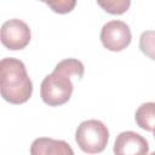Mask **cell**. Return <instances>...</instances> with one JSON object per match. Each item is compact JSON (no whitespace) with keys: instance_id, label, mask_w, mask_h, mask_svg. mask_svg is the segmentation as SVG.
<instances>
[{"instance_id":"cell-1","label":"cell","mask_w":155,"mask_h":155,"mask_svg":"<svg viewBox=\"0 0 155 155\" xmlns=\"http://www.w3.org/2000/svg\"><path fill=\"white\" fill-rule=\"evenodd\" d=\"M85 67L81 61L76 58H67L61 61L53 71L46 75L40 86V96L44 103L50 107H58L65 104L73 93V82L70 76L81 79Z\"/></svg>"},{"instance_id":"cell-2","label":"cell","mask_w":155,"mask_h":155,"mask_svg":"<svg viewBox=\"0 0 155 155\" xmlns=\"http://www.w3.org/2000/svg\"><path fill=\"white\" fill-rule=\"evenodd\" d=\"M1 97L11 104L25 103L33 93V82L22 61L5 57L0 62Z\"/></svg>"},{"instance_id":"cell-3","label":"cell","mask_w":155,"mask_h":155,"mask_svg":"<svg viewBox=\"0 0 155 155\" xmlns=\"http://www.w3.org/2000/svg\"><path fill=\"white\" fill-rule=\"evenodd\" d=\"M109 140V130L99 120L90 119L82 121L75 131V142L87 154L102 153Z\"/></svg>"},{"instance_id":"cell-4","label":"cell","mask_w":155,"mask_h":155,"mask_svg":"<svg viewBox=\"0 0 155 155\" xmlns=\"http://www.w3.org/2000/svg\"><path fill=\"white\" fill-rule=\"evenodd\" d=\"M102 45L113 52H120L125 50L132 40L130 25L120 19H113L107 22L101 29Z\"/></svg>"},{"instance_id":"cell-5","label":"cell","mask_w":155,"mask_h":155,"mask_svg":"<svg viewBox=\"0 0 155 155\" xmlns=\"http://www.w3.org/2000/svg\"><path fill=\"white\" fill-rule=\"evenodd\" d=\"M1 42L2 45L11 50H23L30 42L31 31L29 25L18 18H12L2 23L1 25Z\"/></svg>"},{"instance_id":"cell-6","label":"cell","mask_w":155,"mask_h":155,"mask_svg":"<svg viewBox=\"0 0 155 155\" xmlns=\"http://www.w3.org/2000/svg\"><path fill=\"white\" fill-rule=\"evenodd\" d=\"M114 155H148V140L133 131H124L116 136L113 147Z\"/></svg>"},{"instance_id":"cell-7","label":"cell","mask_w":155,"mask_h":155,"mask_svg":"<svg viewBox=\"0 0 155 155\" xmlns=\"http://www.w3.org/2000/svg\"><path fill=\"white\" fill-rule=\"evenodd\" d=\"M30 155H74V150L65 140L39 137L30 145Z\"/></svg>"},{"instance_id":"cell-8","label":"cell","mask_w":155,"mask_h":155,"mask_svg":"<svg viewBox=\"0 0 155 155\" xmlns=\"http://www.w3.org/2000/svg\"><path fill=\"white\" fill-rule=\"evenodd\" d=\"M136 124L145 131H154L155 128V102L142 103L134 114Z\"/></svg>"},{"instance_id":"cell-9","label":"cell","mask_w":155,"mask_h":155,"mask_svg":"<svg viewBox=\"0 0 155 155\" xmlns=\"http://www.w3.org/2000/svg\"><path fill=\"white\" fill-rule=\"evenodd\" d=\"M139 48L147 57L155 61V30H145L140 34Z\"/></svg>"},{"instance_id":"cell-10","label":"cell","mask_w":155,"mask_h":155,"mask_svg":"<svg viewBox=\"0 0 155 155\" xmlns=\"http://www.w3.org/2000/svg\"><path fill=\"white\" fill-rule=\"evenodd\" d=\"M97 4L105 12L111 13V15H122L131 6L130 0H105V1L99 0V1H97Z\"/></svg>"},{"instance_id":"cell-11","label":"cell","mask_w":155,"mask_h":155,"mask_svg":"<svg viewBox=\"0 0 155 155\" xmlns=\"http://www.w3.org/2000/svg\"><path fill=\"white\" fill-rule=\"evenodd\" d=\"M46 5L57 13H68L75 7L76 1L75 0H56V1H46Z\"/></svg>"},{"instance_id":"cell-12","label":"cell","mask_w":155,"mask_h":155,"mask_svg":"<svg viewBox=\"0 0 155 155\" xmlns=\"http://www.w3.org/2000/svg\"><path fill=\"white\" fill-rule=\"evenodd\" d=\"M149 155H155V151H153L151 154H149Z\"/></svg>"},{"instance_id":"cell-13","label":"cell","mask_w":155,"mask_h":155,"mask_svg":"<svg viewBox=\"0 0 155 155\" xmlns=\"http://www.w3.org/2000/svg\"><path fill=\"white\" fill-rule=\"evenodd\" d=\"M153 132H154V138H155V128H154V131H153Z\"/></svg>"}]
</instances>
